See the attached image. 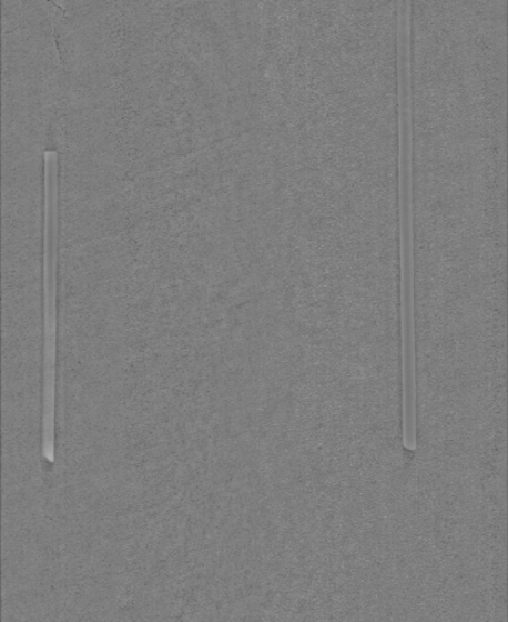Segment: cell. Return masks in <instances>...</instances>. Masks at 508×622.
I'll use <instances>...</instances> for the list:
<instances>
[{"label": "cell", "mask_w": 508, "mask_h": 622, "mask_svg": "<svg viewBox=\"0 0 508 622\" xmlns=\"http://www.w3.org/2000/svg\"><path fill=\"white\" fill-rule=\"evenodd\" d=\"M45 279L54 288L58 245V154L45 153Z\"/></svg>", "instance_id": "cell-1"}]
</instances>
